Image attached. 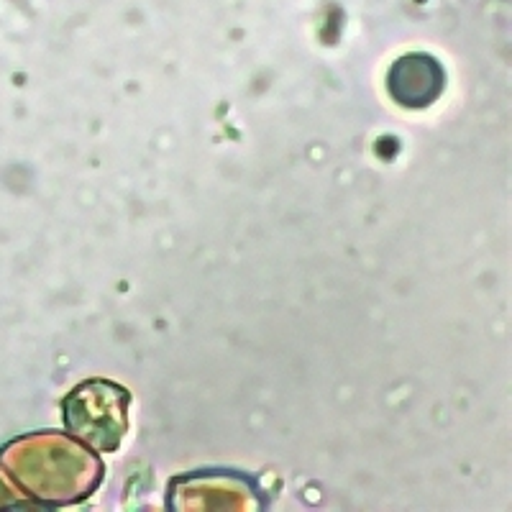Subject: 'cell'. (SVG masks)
Listing matches in <instances>:
<instances>
[{"label": "cell", "instance_id": "6da1fadb", "mask_svg": "<svg viewBox=\"0 0 512 512\" xmlns=\"http://www.w3.org/2000/svg\"><path fill=\"white\" fill-rule=\"evenodd\" d=\"M126 392L113 387L108 382H90L85 387H77L64 405L67 425L77 436H82L93 446L111 448L118 446L121 438L108 428L100 418H111L126 423Z\"/></svg>", "mask_w": 512, "mask_h": 512}, {"label": "cell", "instance_id": "7a4b0ae2", "mask_svg": "<svg viewBox=\"0 0 512 512\" xmlns=\"http://www.w3.org/2000/svg\"><path fill=\"white\" fill-rule=\"evenodd\" d=\"M387 88L402 108L420 111L441 98L446 88V75L431 54H405L392 64Z\"/></svg>", "mask_w": 512, "mask_h": 512}]
</instances>
